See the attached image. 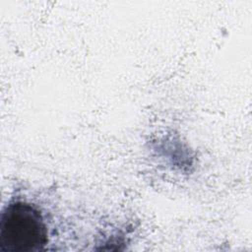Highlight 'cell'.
<instances>
[{"label": "cell", "mask_w": 252, "mask_h": 252, "mask_svg": "<svg viewBox=\"0 0 252 252\" xmlns=\"http://www.w3.org/2000/svg\"><path fill=\"white\" fill-rule=\"evenodd\" d=\"M48 242V231L39 209L27 201H11L0 220V250L38 252Z\"/></svg>", "instance_id": "1"}]
</instances>
